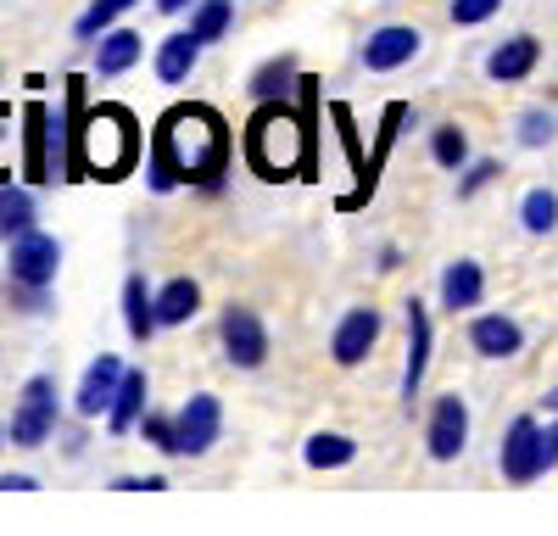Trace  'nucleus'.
Segmentation results:
<instances>
[{
    "label": "nucleus",
    "instance_id": "58836bf2",
    "mask_svg": "<svg viewBox=\"0 0 558 536\" xmlns=\"http://www.w3.org/2000/svg\"><path fill=\"white\" fill-rule=\"evenodd\" d=\"M547 409H553V414H558V386H553V391H547Z\"/></svg>",
    "mask_w": 558,
    "mask_h": 536
},
{
    "label": "nucleus",
    "instance_id": "f8f14e48",
    "mask_svg": "<svg viewBox=\"0 0 558 536\" xmlns=\"http://www.w3.org/2000/svg\"><path fill=\"white\" fill-rule=\"evenodd\" d=\"M418 51H425V34H418L413 23H386V28H375L363 39V68L368 73H397V68H408Z\"/></svg>",
    "mask_w": 558,
    "mask_h": 536
},
{
    "label": "nucleus",
    "instance_id": "a211bd4d",
    "mask_svg": "<svg viewBox=\"0 0 558 536\" xmlns=\"http://www.w3.org/2000/svg\"><path fill=\"white\" fill-rule=\"evenodd\" d=\"M330 118H336V129H341V146H347V162H352V173H357V185L336 202L341 212H363L368 202H375V196H368V157H363V146H357V123H352V107L347 101H336L330 107Z\"/></svg>",
    "mask_w": 558,
    "mask_h": 536
},
{
    "label": "nucleus",
    "instance_id": "4468645a",
    "mask_svg": "<svg viewBox=\"0 0 558 536\" xmlns=\"http://www.w3.org/2000/svg\"><path fill=\"white\" fill-rule=\"evenodd\" d=\"M430 346H436V325H430V307L425 302H408V364H402V402L413 409L418 386H425V369H430Z\"/></svg>",
    "mask_w": 558,
    "mask_h": 536
},
{
    "label": "nucleus",
    "instance_id": "b1692460",
    "mask_svg": "<svg viewBox=\"0 0 558 536\" xmlns=\"http://www.w3.org/2000/svg\"><path fill=\"white\" fill-rule=\"evenodd\" d=\"M352 459H357V441L341 436V430H318V436L302 441V464L307 470H347Z\"/></svg>",
    "mask_w": 558,
    "mask_h": 536
},
{
    "label": "nucleus",
    "instance_id": "412c9836",
    "mask_svg": "<svg viewBox=\"0 0 558 536\" xmlns=\"http://www.w3.org/2000/svg\"><path fill=\"white\" fill-rule=\"evenodd\" d=\"M140 57H146V39H140L134 28H107L101 39H96V78H118V73H129Z\"/></svg>",
    "mask_w": 558,
    "mask_h": 536
},
{
    "label": "nucleus",
    "instance_id": "0eeeda50",
    "mask_svg": "<svg viewBox=\"0 0 558 536\" xmlns=\"http://www.w3.org/2000/svg\"><path fill=\"white\" fill-rule=\"evenodd\" d=\"M57 436V380L34 375L12 409V447H45Z\"/></svg>",
    "mask_w": 558,
    "mask_h": 536
},
{
    "label": "nucleus",
    "instance_id": "cd10ccee",
    "mask_svg": "<svg viewBox=\"0 0 558 536\" xmlns=\"http://www.w3.org/2000/svg\"><path fill=\"white\" fill-rule=\"evenodd\" d=\"M514 141H520L525 151L553 146V141H558V112H547V107H525V112L514 118Z\"/></svg>",
    "mask_w": 558,
    "mask_h": 536
},
{
    "label": "nucleus",
    "instance_id": "f704fd0d",
    "mask_svg": "<svg viewBox=\"0 0 558 536\" xmlns=\"http://www.w3.org/2000/svg\"><path fill=\"white\" fill-rule=\"evenodd\" d=\"M118 491H168V475H118Z\"/></svg>",
    "mask_w": 558,
    "mask_h": 536
},
{
    "label": "nucleus",
    "instance_id": "a878e982",
    "mask_svg": "<svg viewBox=\"0 0 558 536\" xmlns=\"http://www.w3.org/2000/svg\"><path fill=\"white\" fill-rule=\"evenodd\" d=\"M229 28H235V0H196V12H191V34H196L202 45L229 39Z\"/></svg>",
    "mask_w": 558,
    "mask_h": 536
},
{
    "label": "nucleus",
    "instance_id": "bb28decb",
    "mask_svg": "<svg viewBox=\"0 0 558 536\" xmlns=\"http://www.w3.org/2000/svg\"><path fill=\"white\" fill-rule=\"evenodd\" d=\"M520 223H525V235H553L558 230V196L547 185L525 191L520 196Z\"/></svg>",
    "mask_w": 558,
    "mask_h": 536
},
{
    "label": "nucleus",
    "instance_id": "4c0bfd02",
    "mask_svg": "<svg viewBox=\"0 0 558 536\" xmlns=\"http://www.w3.org/2000/svg\"><path fill=\"white\" fill-rule=\"evenodd\" d=\"M184 7H196V0H157V12H168V17H179Z\"/></svg>",
    "mask_w": 558,
    "mask_h": 536
},
{
    "label": "nucleus",
    "instance_id": "e433bc0d",
    "mask_svg": "<svg viewBox=\"0 0 558 536\" xmlns=\"http://www.w3.org/2000/svg\"><path fill=\"white\" fill-rule=\"evenodd\" d=\"M542 441H547V464L558 470V419H553V425H542Z\"/></svg>",
    "mask_w": 558,
    "mask_h": 536
},
{
    "label": "nucleus",
    "instance_id": "39448f33",
    "mask_svg": "<svg viewBox=\"0 0 558 536\" xmlns=\"http://www.w3.org/2000/svg\"><path fill=\"white\" fill-rule=\"evenodd\" d=\"M57 268H62V241H57V235H45V230L12 235V257H7V280H12V285L51 291V285H57Z\"/></svg>",
    "mask_w": 558,
    "mask_h": 536
},
{
    "label": "nucleus",
    "instance_id": "7ed1b4c3",
    "mask_svg": "<svg viewBox=\"0 0 558 536\" xmlns=\"http://www.w3.org/2000/svg\"><path fill=\"white\" fill-rule=\"evenodd\" d=\"M140 157V123L129 107H89L78 118L73 141V173L68 179H123Z\"/></svg>",
    "mask_w": 558,
    "mask_h": 536
},
{
    "label": "nucleus",
    "instance_id": "aec40b11",
    "mask_svg": "<svg viewBox=\"0 0 558 536\" xmlns=\"http://www.w3.org/2000/svg\"><path fill=\"white\" fill-rule=\"evenodd\" d=\"M202 51H207V45H202V39H196L191 28H184V34H168V39L157 45V57H151V68H157V78H162V84H184V78L196 73Z\"/></svg>",
    "mask_w": 558,
    "mask_h": 536
},
{
    "label": "nucleus",
    "instance_id": "ea45409f",
    "mask_svg": "<svg viewBox=\"0 0 558 536\" xmlns=\"http://www.w3.org/2000/svg\"><path fill=\"white\" fill-rule=\"evenodd\" d=\"M0 447H7V425H0Z\"/></svg>",
    "mask_w": 558,
    "mask_h": 536
},
{
    "label": "nucleus",
    "instance_id": "f257e3e1",
    "mask_svg": "<svg viewBox=\"0 0 558 536\" xmlns=\"http://www.w3.org/2000/svg\"><path fill=\"white\" fill-rule=\"evenodd\" d=\"M223 168H229V123L213 107L191 101V107L162 112V123L151 134V157H146V179L157 196H168L179 185H207L218 196Z\"/></svg>",
    "mask_w": 558,
    "mask_h": 536
},
{
    "label": "nucleus",
    "instance_id": "6ab92c4d",
    "mask_svg": "<svg viewBox=\"0 0 558 536\" xmlns=\"http://www.w3.org/2000/svg\"><path fill=\"white\" fill-rule=\"evenodd\" d=\"M146 397H151L146 369H129L123 386H118V397H112V409H107V430H112V436L140 430V419H146Z\"/></svg>",
    "mask_w": 558,
    "mask_h": 536
},
{
    "label": "nucleus",
    "instance_id": "5701e85b",
    "mask_svg": "<svg viewBox=\"0 0 558 536\" xmlns=\"http://www.w3.org/2000/svg\"><path fill=\"white\" fill-rule=\"evenodd\" d=\"M202 313V285L191 280V275H173L162 291H157V325H191Z\"/></svg>",
    "mask_w": 558,
    "mask_h": 536
},
{
    "label": "nucleus",
    "instance_id": "2f4dec72",
    "mask_svg": "<svg viewBox=\"0 0 558 536\" xmlns=\"http://www.w3.org/2000/svg\"><path fill=\"white\" fill-rule=\"evenodd\" d=\"M140 436H146L157 453H168V459H179V430H173V414H151L146 409V419H140Z\"/></svg>",
    "mask_w": 558,
    "mask_h": 536
},
{
    "label": "nucleus",
    "instance_id": "473e14b6",
    "mask_svg": "<svg viewBox=\"0 0 558 536\" xmlns=\"http://www.w3.org/2000/svg\"><path fill=\"white\" fill-rule=\"evenodd\" d=\"M502 173V162H492V157H470V162H463V179H458V202H470V196H481L486 185H492V179Z\"/></svg>",
    "mask_w": 558,
    "mask_h": 536
},
{
    "label": "nucleus",
    "instance_id": "20e7f679",
    "mask_svg": "<svg viewBox=\"0 0 558 536\" xmlns=\"http://www.w3.org/2000/svg\"><path fill=\"white\" fill-rule=\"evenodd\" d=\"M497 470H502V480H514V486H531V480H542V475L553 470V464H547V441H542V419L520 414L514 425L502 430Z\"/></svg>",
    "mask_w": 558,
    "mask_h": 536
},
{
    "label": "nucleus",
    "instance_id": "c85d7f7f",
    "mask_svg": "<svg viewBox=\"0 0 558 536\" xmlns=\"http://www.w3.org/2000/svg\"><path fill=\"white\" fill-rule=\"evenodd\" d=\"M430 157H436L447 173H463V162H470V134H463L458 123H436V129H430Z\"/></svg>",
    "mask_w": 558,
    "mask_h": 536
},
{
    "label": "nucleus",
    "instance_id": "f03ea898",
    "mask_svg": "<svg viewBox=\"0 0 558 536\" xmlns=\"http://www.w3.org/2000/svg\"><path fill=\"white\" fill-rule=\"evenodd\" d=\"M246 168L268 185L296 179L302 168H313V129L302 112H291L286 101H257L252 123H246Z\"/></svg>",
    "mask_w": 558,
    "mask_h": 536
},
{
    "label": "nucleus",
    "instance_id": "72a5a7b5",
    "mask_svg": "<svg viewBox=\"0 0 558 536\" xmlns=\"http://www.w3.org/2000/svg\"><path fill=\"white\" fill-rule=\"evenodd\" d=\"M502 12V0H452L447 7V17L458 23V28H481V23H492Z\"/></svg>",
    "mask_w": 558,
    "mask_h": 536
},
{
    "label": "nucleus",
    "instance_id": "f3484780",
    "mask_svg": "<svg viewBox=\"0 0 558 536\" xmlns=\"http://www.w3.org/2000/svg\"><path fill=\"white\" fill-rule=\"evenodd\" d=\"M481 296H486V268L475 257H458L441 268V307L447 313H470V307H481Z\"/></svg>",
    "mask_w": 558,
    "mask_h": 536
},
{
    "label": "nucleus",
    "instance_id": "1a4fd4ad",
    "mask_svg": "<svg viewBox=\"0 0 558 536\" xmlns=\"http://www.w3.org/2000/svg\"><path fill=\"white\" fill-rule=\"evenodd\" d=\"M173 430H179V459H202V453H213V441L223 436V402H218L213 391L184 397V409L173 414Z\"/></svg>",
    "mask_w": 558,
    "mask_h": 536
},
{
    "label": "nucleus",
    "instance_id": "393cba45",
    "mask_svg": "<svg viewBox=\"0 0 558 536\" xmlns=\"http://www.w3.org/2000/svg\"><path fill=\"white\" fill-rule=\"evenodd\" d=\"M302 73H296V57L286 51V57H274V62H263L257 73H252V101H286V89L296 84Z\"/></svg>",
    "mask_w": 558,
    "mask_h": 536
},
{
    "label": "nucleus",
    "instance_id": "2eb2a0df",
    "mask_svg": "<svg viewBox=\"0 0 558 536\" xmlns=\"http://www.w3.org/2000/svg\"><path fill=\"white\" fill-rule=\"evenodd\" d=\"M542 62V39L536 34H514V39H502L497 51L486 57V78L492 84H525Z\"/></svg>",
    "mask_w": 558,
    "mask_h": 536
},
{
    "label": "nucleus",
    "instance_id": "7c9ffc66",
    "mask_svg": "<svg viewBox=\"0 0 558 536\" xmlns=\"http://www.w3.org/2000/svg\"><path fill=\"white\" fill-rule=\"evenodd\" d=\"M34 230V196L28 191H12V185H0V235H23Z\"/></svg>",
    "mask_w": 558,
    "mask_h": 536
},
{
    "label": "nucleus",
    "instance_id": "c756f323",
    "mask_svg": "<svg viewBox=\"0 0 558 536\" xmlns=\"http://www.w3.org/2000/svg\"><path fill=\"white\" fill-rule=\"evenodd\" d=\"M129 7H134V0H89V7L78 12V23H73V34L96 45V39H101V34H107V28H112V23H118Z\"/></svg>",
    "mask_w": 558,
    "mask_h": 536
},
{
    "label": "nucleus",
    "instance_id": "9b49d317",
    "mask_svg": "<svg viewBox=\"0 0 558 536\" xmlns=\"http://www.w3.org/2000/svg\"><path fill=\"white\" fill-rule=\"evenodd\" d=\"M425 447H430L436 464H452L463 447H470V402H463L458 391L452 397H436L430 425H425Z\"/></svg>",
    "mask_w": 558,
    "mask_h": 536
},
{
    "label": "nucleus",
    "instance_id": "4be33fe9",
    "mask_svg": "<svg viewBox=\"0 0 558 536\" xmlns=\"http://www.w3.org/2000/svg\"><path fill=\"white\" fill-rule=\"evenodd\" d=\"M123 325H129V336L146 346L162 325H157V291H146V275H129L123 280Z\"/></svg>",
    "mask_w": 558,
    "mask_h": 536
},
{
    "label": "nucleus",
    "instance_id": "6e6552de",
    "mask_svg": "<svg viewBox=\"0 0 558 536\" xmlns=\"http://www.w3.org/2000/svg\"><path fill=\"white\" fill-rule=\"evenodd\" d=\"M23 173L28 185H45V179L62 173V157H57V118L45 101H28L23 107Z\"/></svg>",
    "mask_w": 558,
    "mask_h": 536
},
{
    "label": "nucleus",
    "instance_id": "9d476101",
    "mask_svg": "<svg viewBox=\"0 0 558 536\" xmlns=\"http://www.w3.org/2000/svg\"><path fill=\"white\" fill-rule=\"evenodd\" d=\"M380 330H386L380 307H347L341 325H336V336H330V357H336L341 369H357L363 357L380 346Z\"/></svg>",
    "mask_w": 558,
    "mask_h": 536
},
{
    "label": "nucleus",
    "instance_id": "dca6fc26",
    "mask_svg": "<svg viewBox=\"0 0 558 536\" xmlns=\"http://www.w3.org/2000/svg\"><path fill=\"white\" fill-rule=\"evenodd\" d=\"M470 346L481 352V357H520L525 352V330L508 319V313H475L470 319Z\"/></svg>",
    "mask_w": 558,
    "mask_h": 536
},
{
    "label": "nucleus",
    "instance_id": "c9c22d12",
    "mask_svg": "<svg viewBox=\"0 0 558 536\" xmlns=\"http://www.w3.org/2000/svg\"><path fill=\"white\" fill-rule=\"evenodd\" d=\"M39 480L34 475H23V470H7V475H0V491H34Z\"/></svg>",
    "mask_w": 558,
    "mask_h": 536
},
{
    "label": "nucleus",
    "instance_id": "ddd939ff",
    "mask_svg": "<svg viewBox=\"0 0 558 536\" xmlns=\"http://www.w3.org/2000/svg\"><path fill=\"white\" fill-rule=\"evenodd\" d=\"M123 375H129V364H123V357H118V352H101L96 364L84 369L78 391H73V414H78V419H101V414L112 409V397H118Z\"/></svg>",
    "mask_w": 558,
    "mask_h": 536
},
{
    "label": "nucleus",
    "instance_id": "423d86ee",
    "mask_svg": "<svg viewBox=\"0 0 558 536\" xmlns=\"http://www.w3.org/2000/svg\"><path fill=\"white\" fill-rule=\"evenodd\" d=\"M218 341H223V357L235 369H263L268 364V325L257 319V307H246V302H229L223 307Z\"/></svg>",
    "mask_w": 558,
    "mask_h": 536
}]
</instances>
